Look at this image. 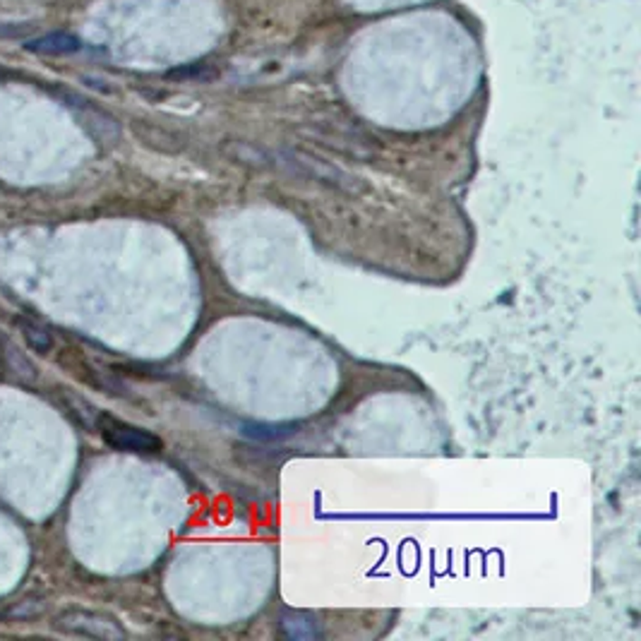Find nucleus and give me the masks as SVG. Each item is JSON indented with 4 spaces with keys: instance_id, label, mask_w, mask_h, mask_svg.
I'll use <instances>...</instances> for the list:
<instances>
[{
    "instance_id": "nucleus-1",
    "label": "nucleus",
    "mask_w": 641,
    "mask_h": 641,
    "mask_svg": "<svg viewBox=\"0 0 641 641\" xmlns=\"http://www.w3.org/2000/svg\"><path fill=\"white\" fill-rule=\"evenodd\" d=\"M53 627L65 635L89 636V639H125V629L118 625V620L103 613H92V610H65L53 620Z\"/></svg>"
},
{
    "instance_id": "nucleus-2",
    "label": "nucleus",
    "mask_w": 641,
    "mask_h": 641,
    "mask_svg": "<svg viewBox=\"0 0 641 641\" xmlns=\"http://www.w3.org/2000/svg\"><path fill=\"white\" fill-rule=\"evenodd\" d=\"M102 435L109 447L121 452H157L161 450V440L157 435H151L147 430L135 428L128 423H116L111 421L102 428Z\"/></svg>"
},
{
    "instance_id": "nucleus-3",
    "label": "nucleus",
    "mask_w": 641,
    "mask_h": 641,
    "mask_svg": "<svg viewBox=\"0 0 641 641\" xmlns=\"http://www.w3.org/2000/svg\"><path fill=\"white\" fill-rule=\"evenodd\" d=\"M77 118H80V123L84 125V130H87L89 135L94 137V140H99V142L113 144L118 140V123L111 116L102 113V111L92 109V106H87V103H80Z\"/></svg>"
},
{
    "instance_id": "nucleus-4",
    "label": "nucleus",
    "mask_w": 641,
    "mask_h": 641,
    "mask_svg": "<svg viewBox=\"0 0 641 641\" xmlns=\"http://www.w3.org/2000/svg\"><path fill=\"white\" fill-rule=\"evenodd\" d=\"M29 51L34 53H44V55H68V53H77L83 44L77 39L75 34L70 32H48L44 36H36L32 42L27 44Z\"/></svg>"
},
{
    "instance_id": "nucleus-5",
    "label": "nucleus",
    "mask_w": 641,
    "mask_h": 641,
    "mask_svg": "<svg viewBox=\"0 0 641 641\" xmlns=\"http://www.w3.org/2000/svg\"><path fill=\"white\" fill-rule=\"evenodd\" d=\"M3 361H5V370L13 377H17L20 383H34L36 368L34 363L29 361L27 355L22 354L20 348L10 342H3Z\"/></svg>"
},
{
    "instance_id": "nucleus-6",
    "label": "nucleus",
    "mask_w": 641,
    "mask_h": 641,
    "mask_svg": "<svg viewBox=\"0 0 641 641\" xmlns=\"http://www.w3.org/2000/svg\"><path fill=\"white\" fill-rule=\"evenodd\" d=\"M20 329H22V336H24V342L34 348V351H39V354H46V351H51V346H53V339H51V335H48L42 325H34V322H29V320H20Z\"/></svg>"
},
{
    "instance_id": "nucleus-7",
    "label": "nucleus",
    "mask_w": 641,
    "mask_h": 641,
    "mask_svg": "<svg viewBox=\"0 0 641 641\" xmlns=\"http://www.w3.org/2000/svg\"><path fill=\"white\" fill-rule=\"evenodd\" d=\"M217 77V68L212 65H185L169 73V80H212Z\"/></svg>"
},
{
    "instance_id": "nucleus-8",
    "label": "nucleus",
    "mask_w": 641,
    "mask_h": 641,
    "mask_svg": "<svg viewBox=\"0 0 641 641\" xmlns=\"http://www.w3.org/2000/svg\"><path fill=\"white\" fill-rule=\"evenodd\" d=\"M306 625H313V620L310 617H306V615H291V617H284V629H287L288 636H296V639H303V636H315L317 635V629H306Z\"/></svg>"
},
{
    "instance_id": "nucleus-9",
    "label": "nucleus",
    "mask_w": 641,
    "mask_h": 641,
    "mask_svg": "<svg viewBox=\"0 0 641 641\" xmlns=\"http://www.w3.org/2000/svg\"><path fill=\"white\" fill-rule=\"evenodd\" d=\"M44 610V603L39 598H29V600H22V603H17V606L10 610V615L13 617H32V615L42 613Z\"/></svg>"
}]
</instances>
